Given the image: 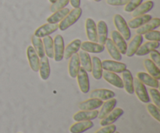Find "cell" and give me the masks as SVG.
Returning a JSON list of instances; mask_svg holds the SVG:
<instances>
[{
  "instance_id": "1",
  "label": "cell",
  "mask_w": 160,
  "mask_h": 133,
  "mask_svg": "<svg viewBox=\"0 0 160 133\" xmlns=\"http://www.w3.org/2000/svg\"><path fill=\"white\" fill-rule=\"evenodd\" d=\"M81 15H82V9L81 8H74L73 9H72L66 16L65 18L62 21L59 22V24L58 25L59 29L62 31H66L69 27L73 26L75 23H77V21L81 18Z\"/></svg>"
},
{
  "instance_id": "2",
  "label": "cell",
  "mask_w": 160,
  "mask_h": 133,
  "mask_svg": "<svg viewBox=\"0 0 160 133\" xmlns=\"http://www.w3.org/2000/svg\"><path fill=\"white\" fill-rule=\"evenodd\" d=\"M113 23L117 31L123 36L125 40H129L131 37V33L125 19L120 14H116L113 17Z\"/></svg>"
},
{
  "instance_id": "3",
  "label": "cell",
  "mask_w": 160,
  "mask_h": 133,
  "mask_svg": "<svg viewBox=\"0 0 160 133\" xmlns=\"http://www.w3.org/2000/svg\"><path fill=\"white\" fill-rule=\"evenodd\" d=\"M134 90L136 96L140 101L145 104H148L150 102L149 95L148 93L146 87L137 78L134 79Z\"/></svg>"
},
{
  "instance_id": "4",
  "label": "cell",
  "mask_w": 160,
  "mask_h": 133,
  "mask_svg": "<svg viewBox=\"0 0 160 133\" xmlns=\"http://www.w3.org/2000/svg\"><path fill=\"white\" fill-rule=\"evenodd\" d=\"M53 47H54V60L56 62H61L63 59L64 45L63 37L60 34H57L53 39Z\"/></svg>"
},
{
  "instance_id": "5",
  "label": "cell",
  "mask_w": 160,
  "mask_h": 133,
  "mask_svg": "<svg viewBox=\"0 0 160 133\" xmlns=\"http://www.w3.org/2000/svg\"><path fill=\"white\" fill-rule=\"evenodd\" d=\"M102 67L105 71L112 72L115 73H122L127 69V65L123 62L115 60H104L102 62Z\"/></svg>"
},
{
  "instance_id": "6",
  "label": "cell",
  "mask_w": 160,
  "mask_h": 133,
  "mask_svg": "<svg viewBox=\"0 0 160 133\" xmlns=\"http://www.w3.org/2000/svg\"><path fill=\"white\" fill-rule=\"evenodd\" d=\"M77 80H78V87L80 90L83 93H88L90 90V82H89V77L88 73L85 71L84 68L81 67L77 75Z\"/></svg>"
},
{
  "instance_id": "7",
  "label": "cell",
  "mask_w": 160,
  "mask_h": 133,
  "mask_svg": "<svg viewBox=\"0 0 160 133\" xmlns=\"http://www.w3.org/2000/svg\"><path fill=\"white\" fill-rule=\"evenodd\" d=\"M27 57H28V63L32 71L38 72L39 65H40V58L38 57L36 51H34L32 45H29L27 48Z\"/></svg>"
},
{
  "instance_id": "8",
  "label": "cell",
  "mask_w": 160,
  "mask_h": 133,
  "mask_svg": "<svg viewBox=\"0 0 160 133\" xmlns=\"http://www.w3.org/2000/svg\"><path fill=\"white\" fill-rule=\"evenodd\" d=\"M59 29L58 24H53V23H45L39 26L35 31H34V35L39 38H43L46 36H49L50 34H53Z\"/></svg>"
},
{
  "instance_id": "9",
  "label": "cell",
  "mask_w": 160,
  "mask_h": 133,
  "mask_svg": "<svg viewBox=\"0 0 160 133\" xmlns=\"http://www.w3.org/2000/svg\"><path fill=\"white\" fill-rule=\"evenodd\" d=\"M86 35L89 41L98 43V35H97V26L95 20L92 18H88L85 21Z\"/></svg>"
},
{
  "instance_id": "10",
  "label": "cell",
  "mask_w": 160,
  "mask_h": 133,
  "mask_svg": "<svg viewBox=\"0 0 160 133\" xmlns=\"http://www.w3.org/2000/svg\"><path fill=\"white\" fill-rule=\"evenodd\" d=\"M124 112L122 108L120 107H117V108H114L112 112L109 114H108L104 118L101 119L100 121V125L102 126H109V125L113 124L114 122L117 121L122 115H123Z\"/></svg>"
},
{
  "instance_id": "11",
  "label": "cell",
  "mask_w": 160,
  "mask_h": 133,
  "mask_svg": "<svg viewBox=\"0 0 160 133\" xmlns=\"http://www.w3.org/2000/svg\"><path fill=\"white\" fill-rule=\"evenodd\" d=\"M142 42H143V37H142V35L136 34V35L133 37L132 40L130 41L129 45H128L126 54L125 55H126L128 58H131L134 55H135V53L137 52L139 47L142 45Z\"/></svg>"
},
{
  "instance_id": "12",
  "label": "cell",
  "mask_w": 160,
  "mask_h": 133,
  "mask_svg": "<svg viewBox=\"0 0 160 133\" xmlns=\"http://www.w3.org/2000/svg\"><path fill=\"white\" fill-rule=\"evenodd\" d=\"M111 40H112L114 45H116L121 55H125L127 51L128 45L126 43V40L123 37V36L117 31H112L111 32Z\"/></svg>"
},
{
  "instance_id": "13",
  "label": "cell",
  "mask_w": 160,
  "mask_h": 133,
  "mask_svg": "<svg viewBox=\"0 0 160 133\" xmlns=\"http://www.w3.org/2000/svg\"><path fill=\"white\" fill-rule=\"evenodd\" d=\"M102 77L104 78L106 82L109 83V84H111L113 87H117L118 89L123 88V80H122L121 77L117 75V73L109 71H104L102 72Z\"/></svg>"
},
{
  "instance_id": "14",
  "label": "cell",
  "mask_w": 160,
  "mask_h": 133,
  "mask_svg": "<svg viewBox=\"0 0 160 133\" xmlns=\"http://www.w3.org/2000/svg\"><path fill=\"white\" fill-rule=\"evenodd\" d=\"M122 80L123 83V88L128 94H134V78H133L131 72L129 69H125L122 73Z\"/></svg>"
},
{
  "instance_id": "15",
  "label": "cell",
  "mask_w": 160,
  "mask_h": 133,
  "mask_svg": "<svg viewBox=\"0 0 160 133\" xmlns=\"http://www.w3.org/2000/svg\"><path fill=\"white\" fill-rule=\"evenodd\" d=\"M137 79L142 83L144 85L148 86L152 88L158 89L159 87V81L155 79L148 73L144 72H138L137 73Z\"/></svg>"
},
{
  "instance_id": "16",
  "label": "cell",
  "mask_w": 160,
  "mask_h": 133,
  "mask_svg": "<svg viewBox=\"0 0 160 133\" xmlns=\"http://www.w3.org/2000/svg\"><path fill=\"white\" fill-rule=\"evenodd\" d=\"M103 101L97 98H90L82 101L78 104V107L81 111H94L97 110L102 105Z\"/></svg>"
},
{
  "instance_id": "17",
  "label": "cell",
  "mask_w": 160,
  "mask_h": 133,
  "mask_svg": "<svg viewBox=\"0 0 160 133\" xmlns=\"http://www.w3.org/2000/svg\"><path fill=\"white\" fill-rule=\"evenodd\" d=\"M98 112L97 110L94 111H80L74 114L73 116V119L75 121H92L98 118Z\"/></svg>"
},
{
  "instance_id": "18",
  "label": "cell",
  "mask_w": 160,
  "mask_h": 133,
  "mask_svg": "<svg viewBox=\"0 0 160 133\" xmlns=\"http://www.w3.org/2000/svg\"><path fill=\"white\" fill-rule=\"evenodd\" d=\"M81 49L88 53H94V54H99L104 51L105 46L100 45L99 43L92 41H84L81 42Z\"/></svg>"
},
{
  "instance_id": "19",
  "label": "cell",
  "mask_w": 160,
  "mask_h": 133,
  "mask_svg": "<svg viewBox=\"0 0 160 133\" xmlns=\"http://www.w3.org/2000/svg\"><path fill=\"white\" fill-rule=\"evenodd\" d=\"M115 96V93L108 89H96L92 90L90 93V98H97L102 101L112 99Z\"/></svg>"
},
{
  "instance_id": "20",
  "label": "cell",
  "mask_w": 160,
  "mask_h": 133,
  "mask_svg": "<svg viewBox=\"0 0 160 133\" xmlns=\"http://www.w3.org/2000/svg\"><path fill=\"white\" fill-rule=\"evenodd\" d=\"M68 64V73L71 78H76L80 68H81V63H80L79 55L78 53L74 54L70 58Z\"/></svg>"
},
{
  "instance_id": "21",
  "label": "cell",
  "mask_w": 160,
  "mask_h": 133,
  "mask_svg": "<svg viewBox=\"0 0 160 133\" xmlns=\"http://www.w3.org/2000/svg\"><path fill=\"white\" fill-rule=\"evenodd\" d=\"M160 26V19L159 18H152L151 20L142 26L138 28L136 30V33L137 34H140V35H143V34H146V33L149 32V31H155L156 28H158Z\"/></svg>"
},
{
  "instance_id": "22",
  "label": "cell",
  "mask_w": 160,
  "mask_h": 133,
  "mask_svg": "<svg viewBox=\"0 0 160 133\" xmlns=\"http://www.w3.org/2000/svg\"><path fill=\"white\" fill-rule=\"evenodd\" d=\"M117 104V101L115 98L107 100V101H106L105 102H103L102 105L101 106V109H100V111L98 112V118H100V119L104 118L108 114L110 113V112L115 108Z\"/></svg>"
},
{
  "instance_id": "23",
  "label": "cell",
  "mask_w": 160,
  "mask_h": 133,
  "mask_svg": "<svg viewBox=\"0 0 160 133\" xmlns=\"http://www.w3.org/2000/svg\"><path fill=\"white\" fill-rule=\"evenodd\" d=\"M81 40L80 39H74L70 43H69L67 46L65 48V49H64L63 59L67 60L72 55L78 53V51H79L80 48H81Z\"/></svg>"
},
{
  "instance_id": "24",
  "label": "cell",
  "mask_w": 160,
  "mask_h": 133,
  "mask_svg": "<svg viewBox=\"0 0 160 133\" xmlns=\"http://www.w3.org/2000/svg\"><path fill=\"white\" fill-rule=\"evenodd\" d=\"M97 26V35H98V43L105 45L108 38V26L104 20H99Z\"/></svg>"
},
{
  "instance_id": "25",
  "label": "cell",
  "mask_w": 160,
  "mask_h": 133,
  "mask_svg": "<svg viewBox=\"0 0 160 133\" xmlns=\"http://www.w3.org/2000/svg\"><path fill=\"white\" fill-rule=\"evenodd\" d=\"M159 45L160 43L158 41H147L146 43L143 44L139 47L137 52L135 53V55L138 56V57L146 55L149 54L152 50L159 48Z\"/></svg>"
},
{
  "instance_id": "26",
  "label": "cell",
  "mask_w": 160,
  "mask_h": 133,
  "mask_svg": "<svg viewBox=\"0 0 160 133\" xmlns=\"http://www.w3.org/2000/svg\"><path fill=\"white\" fill-rule=\"evenodd\" d=\"M39 74H40L41 79L43 80H47L50 76L51 69H50L49 61L47 56L42 58L40 59V65H39Z\"/></svg>"
},
{
  "instance_id": "27",
  "label": "cell",
  "mask_w": 160,
  "mask_h": 133,
  "mask_svg": "<svg viewBox=\"0 0 160 133\" xmlns=\"http://www.w3.org/2000/svg\"><path fill=\"white\" fill-rule=\"evenodd\" d=\"M94 126V123L92 121H77L72 125L70 128V133H83L89 130Z\"/></svg>"
},
{
  "instance_id": "28",
  "label": "cell",
  "mask_w": 160,
  "mask_h": 133,
  "mask_svg": "<svg viewBox=\"0 0 160 133\" xmlns=\"http://www.w3.org/2000/svg\"><path fill=\"white\" fill-rule=\"evenodd\" d=\"M92 76L95 78V79L98 80V79L102 78V61L100 60L99 58L96 57V56H93L92 57Z\"/></svg>"
},
{
  "instance_id": "29",
  "label": "cell",
  "mask_w": 160,
  "mask_h": 133,
  "mask_svg": "<svg viewBox=\"0 0 160 133\" xmlns=\"http://www.w3.org/2000/svg\"><path fill=\"white\" fill-rule=\"evenodd\" d=\"M151 19V15H149V14H145V15L134 17L132 20H129V22L128 23V25L129 26V28H131V29H138L140 26H142V25L146 23L147 22L149 21Z\"/></svg>"
},
{
  "instance_id": "30",
  "label": "cell",
  "mask_w": 160,
  "mask_h": 133,
  "mask_svg": "<svg viewBox=\"0 0 160 133\" xmlns=\"http://www.w3.org/2000/svg\"><path fill=\"white\" fill-rule=\"evenodd\" d=\"M144 66L146 69V70L148 71V73L152 76V77H154L155 79L159 80L160 79V69L159 67H158L151 59H146L144 60L143 62Z\"/></svg>"
},
{
  "instance_id": "31",
  "label": "cell",
  "mask_w": 160,
  "mask_h": 133,
  "mask_svg": "<svg viewBox=\"0 0 160 133\" xmlns=\"http://www.w3.org/2000/svg\"><path fill=\"white\" fill-rule=\"evenodd\" d=\"M69 12H70V9L68 8H63V9L56 11L47 18V23L57 24L58 23L61 22L65 18L66 16L69 13Z\"/></svg>"
},
{
  "instance_id": "32",
  "label": "cell",
  "mask_w": 160,
  "mask_h": 133,
  "mask_svg": "<svg viewBox=\"0 0 160 133\" xmlns=\"http://www.w3.org/2000/svg\"><path fill=\"white\" fill-rule=\"evenodd\" d=\"M154 7V2L152 0H148V1L142 2L140 6L138 8H136L134 11L132 12V17H139V16L145 15V14L148 13L149 11L152 9Z\"/></svg>"
},
{
  "instance_id": "33",
  "label": "cell",
  "mask_w": 160,
  "mask_h": 133,
  "mask_svg": "<svg viewBox=\"0 0 160 133\" xmlns=\"http://www.w3.org/2000/svg\"><path fill=\"white\" fill-rule=\"evenodd\" d=\"M105 45H106V48L107 49L109 55L114 60L117 61V62H120V61L122 60L121 53L120 52L118 48L116 47V45H114L113 42L110 38H107Z\"/></svg>"
},
{
  "instance_id": "34",
  "label": "cell",
  "mask_w": 160,
  "mask_h": 133,
  "mask_svg": "<svg viewBox=\"0 0 160 133\" xmlns=\"http://www.w3.org/2000/svg\"><path fill=\"white\" fill-rule=\"evenodd\" d=\"M78 55H79L80 63L82 65V68H84L87 73H91L92 72V58H91L89 53L81 50L79 54H78Z\"/></svg>"
},
{
  "instance_id": "35",
  "label": "cell",
  "mask_w": 160,
  "mask_h": 133,
  "mask_svg": "<svg viewBox=\"0 0 160 133\" xmlns=\"http://www.w3.org/2000/svg\"><path fill=\"white\" fill-rule=\"evenodd\" d=\"M43 46L45 50V55L48 59H53L54 58V47H53V39L50 36H46L43 37Z\"/></svg>"
},
{
  "instance_id": "36",
  "label": "cell",
  "mask_w": 160,
  "mask_h": 133,
  "mask_svg": "<svg viewBox=\"0 0 160 133\" xmlns=\"http://www.w3.org/2000/svg\"><path fill=\"white\" fill-rule=\"evenodd\" d=\"M31 43H32V47L34 48V51H36L38 57L41 58V59L45 57V50H44L43 42H42V39L33 35L31 37Z\"/></svg>"
},
{
  "instance_id": "37",
  "label": "cell",
  "mask_w": 160,
  "mask_h": 133,
  "mask_svg": "<svg viewBox=\"0 0 160 133\" xmlns=\"http://www.w3.org/2000/svg\"><path fill=\"white\" fill-rule=\"evenodd\" d=\"M147 111L148 112V113L150 114L152 118H154L157 121H160V110L159 107H158L157 106L155 105L154 104H147Z\"/></svg>"
},
{
  "instance_id": "38",
  "label": "cell",
  "mask_w": 160,
  "mask_h": 133,
  "mask_svg": "<svg viewBox=\"0 0 160 133\" xmlns=\"http://www.w3.org/2000/svg\"><path fill=\"white\" fill-rule=\"evenodd\" d=\"M70 2V0H56L54 3H52L50 6V10L52 12L62 9L67 7V5Z\"/></svg>"
},
{
  "instance_id": "39",
  "label": "cell",
  "mask_w": 160,
  "mask_h": 133,
  "mask_svg": "<svg viewBox=\"0 0 160 133\" xmlns=\"http://www.w3.org/2000/svg\"><path fill=\"white\" fill-rule=\"evenodd\" d=\"M143 0H129L128 2L125 5L123 10L126 12H132L136 8L138 7L142 3Z\"/></svg>"
},
{
  "instance_id": "40",
  "label": "cell",
  "mask_w": 160,
  "mask_h": 133,
  "mask_svg": "<svg viewBox=\"0 0 160 133\" xmlns=\"http://www.w3.org/2000/svg\"><path fill=\"white\" fill-rule=\"evenodd\" d=\"M148 92H149V94L155 105L157 106L158 107H160V93L158 89L150 88L148 90Z\"/></svg>"
},
{
  "instance_id": "41",
  "label": "cell",
  "mask_w": 160,
  "mask_h": 133,
  "mask_svg": "<svg viewBox=\"0 0 160 133\" xmlns=\"http://www.w3.org/2000/svg\"><path fill=\"white\" fill-rule=\"evenodd\" d=\"M148 41H160V32L159 31H152L144 34Z\"/></svg>"
},
{
  "instance_id": "42",
  "label": "cell",
  "mask_w": 160,
  "mask_h": 133,
  "mask_svg": "<svg viewBox=\"0 0 160 133\" xmlns=\"http://www.w3.org/2000/svg\"><path fill=\"white\" fill-rule=\"evenodd\" d=\"M117 131V126L115 125H109V126H102V128L98 129L95 133H114Z\"/></svg>"
},
{
  "instance_id": "43",
  "label": "cell",
  "mask_w": 160,
  "mask_h": 133,
  "mask_svg": "<svg viewBox=\"0 0 160 133\" xmlns=\"http://www.w3.org/2000/svg\"><path fill=\"white\" fill-rule=\"evenodd\" d=\"M150 54V58H151V60L157 65L158 67L160 66V54L159 51L156 49L152 50Z\"/></svg>"
},
{
  "instance_id": "44",
  "label": "cell",
  "mask_w": 160,
  "mask_h": 133,
  "mask_svg": "<svg viewBox=\"0 0 160 133\" xmlns=\"http://www.w3.org/2000/svg\"><path fill=\"white\" fill-rule=\"evenodd\" d=\"M129 0H106L108 5L112 6H125Z\"/></svg>"
},
{
  "instance_id": "45",
  "label": "cell",
  "mask_w": 160,
  "mask_h": 133,
  "mask_svg": "<svg viewBox=\"0 0 160 133\" xmlns=\"http://www.w3.org/2000/svg\"><path fill=\"white\" fill-rule=\"evenodd\" d=\"M70 2L73 9L74 8H79L80 6H81V0H70Z\"/></svg>"
},
{
  "instance_id": "46",
  "label": "cell",
  "mask_w": 160,
  "mask_h": 133,
  "mask_svg": "<svg viewBox=\"0 0 160 133\" xmlns=\"http://www.w3.org/2000/svg\"><path fill=\"white\" fill-rule=\"evenodd\" d=\"M48 1H49L51 3H54L56 0H48Z\"/></svg>"
},
{
  "instance_id": "47",
  "label": "cell",
  "mask_w": 160,
  "mask_h": 133,
  "mask_svg": "<svg viewBox=\"0 0 160 133\" xmlns=\"http://www.w3.org/2000/svg\"><path fill=\"white\" fill-rule=\"evenodd\" d=\"M95 2H101L102 0H94Z\"/></svg>"
},
{
  "instance_id": "48",
  "label": "cell",
  "mask_w": 160,
  "mask_h": 133,
  "mask_svg": "<svg viewBox=\"0 0 160 133\" xmlns=\"http://www.w3.org/2000/svg\"><path fill=\"white\" fill-rule=\"evenodd\" d=\"M114 133H120V132H117V131H116V132H114Z\"/></svg>"
},
{
  "instance_id": "49",
  "label": "cell",
  "mask_w": 160,
  "mask_h": 133,
  "mask_svg": "<svg viewBox=\"0 0 160 133\" xmlns=\"http://www.w3.org/2000/svg\"><path fill=\"white\" fill-rule=\"evenodd\" d=\"M19 133H21V132H19Z\"/></svg>"
},
{
  "instance_id": "50",
  "label": "cell",
  "mask_w": 160,
  "mask_h": 133,
  "mask_svg": "<svg viewBox=\"0 0 160 133\" xmlns=\"http://www.w3.org/2000/svg\"><path fill=\"white\" fill-rule=\"evenodd\" d=\"M91 1H92V0H91Z\"/></svg>"
}]
</instances>
